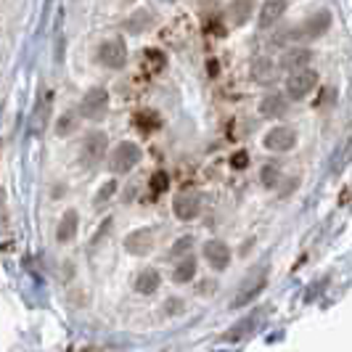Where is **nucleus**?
I'll use <instances>...</instances> for the list:
<instances>
[{
    "mask_svg": "<svg viewBox=\"0 0 352 352\" xmlns=\"http://www.w3.org/2000/svg\"><path fill=\"white\" fill-rule=\"evenodd\" d=\"M143 151L138 143L133 141H122L114 146V151L109 154V170L114 173V175H124V173H130L138 162H141Z\"/></svg>",
    "mask_w": 352,
    "mask_h": 352,
    "instance_id": "obj_1",
    "label": "nucleus"
},
{
    "mask_svg": "<svg viewBox=\"0 0 352 352\" xmlns=\"http://www.w3.org/2000/svg\"><path fill=\"white\" fill-rule=\"evenodd\" d=\"M96 58L98 64L106 67V69H122L127 64V48H124V40L122 37H109L98 45L96 51Z\"/></svg>",
    "mask_w": 352,
    "mask_h": 352,
    "instance_id": "obj_2",
    "label": "nucleus"
},
{
    "mask_svg": "<svg viewBox=\"0 0 352 352\" xmlns=\"http://www.w3.org/2000/svg\"><path fill=\"white\" fill-rule=\"evenodd\" d=\"M263 146L267 151H273V154L292 151V148L297 146V133H294V127H289V124H276V127H270V130L265 133Z\"/></svg>",
    "mask_w": 352,
    "mask_h": 352,
    "instance_id": "obj_3",
    "label": "nucleus"
},
{
    "mask_svg": "<svg viewBox=\"0 0 352 352\" xmlns=\"http://www.w3.org/2000/svg\"><path fill=\"white\" fill-rule=\"evenodd\" d=\"M316 85H318V72L310 69V67H305V69L292 72V74L286 77V96L294 98V101H300V98H305Z\"/></svg>",
    "mask_w": 352,
    "mask_h": 352,
    "instance_id": "obj_4",
    "label": "nucleus"
},
{
    "mask_svg": "<svg viewBox=\"0 0 352 352\" xmlns=\"http://www.w3.org/2000/svg\"><path fill=\"white\" fill-rule=\"evenodd\" d=\"M106 146H109V138H106V133L101 130H96V133H88L85 135V141L80 146V162L90 167V164H96V162H101L106 154Z\"/></svg>",
    "mask_w": 352,
    "mask_h": 352,
    "instance_id": "obj_5",
    "label": "nucleus"
},
{
    "mask_svg": "<svg viewBox=\"0 0 352 352\" xmlns=\"http://www.w3.org/2000/svg\"><path fill=\"white\" fill-rule=\"evenodd\" d=\"M109 109V90L106 88H90L85 96H82V104H80V111L85 120H101Z\"/></svg>",
    "mask_w": 352,
    "mask_h": 352,
    "instance_id": "obj_6",
    "label": "nucleus"
},
{
    "mask_svg": "<svg viewBox=\"0 0 352 352\" xmlns=\"http://www.w3.org/2000/svg\"><path fill=\"white\" fill-rule=\"evenodd\" d=\"M329 24H331V14H329V11H318V14H313L310 19H305L302 24H297V27L292 30V35H289V37L313 40V37L323 35V32L329 30Z\"/></svg>",
    "mask_w": 352,
    "mask_h": 352,
    "instance_id": "obj_7",
    "label": "nucleus"
},
{
    "mask_svg": "<svg viewBox=\"0 0 352 352\" xmlns=\"http://www.w3.org/2000/svg\"><path fill=\"white\" fill-rule=\"evenodd\" d=\"M154 241H157L154 230L138 228V230H133V233H127V239H124V249H127L130 254H135V257H143V254H148V252L154 249Z\"/></svg>",
    "mask_w": 352,
    "mask_h": 352,
    "instance_id": "obj_8",
    "label": "nucleus"
},
{
    "mask_svg": "<svg viewBox=\"0 0 352 352\" xmlns=\"http://www.w3.org/2000/svg\"><path fill=\"white\" fill-rule=\"evenodd\" d=\"M265 281H267V270H257L254 276H249L247 281L241 283V292L236 294V300H233V307H244L249 302L254 300L260 292H263Z\"/></svg>",
    "mask_w": 352,
    "mask_h": 352,
    "instance_id": "obj_9",
    "label": "nucleus"
},
{
    "mask_svg": "<svg viewBox=\"0 0 352 352\" xmlns=\"http://www.w3.org/2000/svg\"><path fill=\"white\" fill-rule=\"evenodd\" d=\"M204 260L210 265L212 270H226L230 265V249L226 241H217V239H212L204 244Z\"/></svg>",
    "mask_w": 352,
    "mask_h": 352,
    "instance_id": "obj_10",
    "label": "nucleus"
},
{
    "mask_svg": "<svg viewBox=\"0 0 352 352\" xmlns=\"http://www.w3.org/2000/svg\"><path fill=\"white\" fill-rule=\"evenodd\" d=\"M173 212H175L177 220H183V223H188V220H196V217H199V212H201L199 196H194V194H180L175 199V204H173Z\"/></svg>",
    "mask_w": 352,
    "mask_h": 352,
    "instance_id": "obj_11",
    "label": "nucleus"
},
{
    "mask_svg": "<svg viewBox=\"0 0 352 352\" xmlns=\"http://www.w3.org/2000/svg\"><path fill=\"white\" fill-rule=\"evenodd\" d=\"M77 228H80V214L74 210H67L64 217L58 220V226H56V241L58 244H69L72 239L77 236Z\"/></svg>",
    "mask_w": 352,
    "mask_h": 352,
    "instance_id": "obj_12",
    "label": "nucleus"
},
{
    "mask_svg": "<svg viewBox=\"0 0 352 352\" xmlns=\"http://www.w3.org/2000/svg\"><path fill=\"white\" fill-rule=\"evenodd\" d=\"M283 11H286V0H265L263 8H260V16H257L260 30H270L283 16Z\"/></svg>",
    "mask_w": 352,
    "mask_h": 352,
    "instance_id": "obj_13",
    "label": "nucleus"
},
{
    "mask_svg": "<svg viewBox=\"0 0 352 352\" xmlns=\"http://www.w3.org/2000/svg\"><path fill=\"white\" fill-rule=\"evenodd\" d=\"M151 27H154V14L148 8H141V11H135V14H130V16L124 19V30L130 35H143Z\"/></svg>",
    "mask_w": 352,
    "mask_h": 352,
    "instance_id": "obj_14",
    "label": "nucleus"
},
{
    "mask_svg": "<svg viewBox=\"0 0 352 352\" xmlns=\"http://www.w3.org/2000/svg\"><path fill=\"white\" fill-rule=\"evenodd\" d=\"M159 283H162V276H159L157 270H154V267H143L141 273L135 276V283H133V286H135L138 294H154L159 289Z\"/></svg>",
    "mask_w": 352,
    "mask_h": 352,
    "instance_id": "obj_15",
    "label": "nucleus"
},
{
    "mask_svg": "<svg viewBox=\"0 0 352 352\" xmlns=\"http://www.w3.org/2000/svg\"><path fill=\"white\" fill-rule=\"evenodd\" d=\"M254 6H257V0H230V21L236 24V27H241V24H247L249 16H252V11H254Z\"/></svg>",
    "mask_w": 352,
    "mask_h": 352,
    "instance_id": "obj_16",
    "label": "nucleus"
},
{
    "mask_svg": "<svg viewBox=\"0 0 352 352\" xmlns=\"http://www.w3.org/2000/svg\"><path fill=\"white\" fill-rule=\"evenodd\" d=\"M310 56H313V53L307 51V48H294V51H289L281 58V67L283 69H289V72L305 69V67L310 64Z\"/></svg>",
    "mask_w": 352,
    "mask_h": 352,
    "instance_id": "obj_17",
    "label": "nucleus"
},
{
    "mask_svg": "<svg viewBox=\"0 0 352 352\" xmlns=\"http://www.w3.org/2000/svg\"><path fill=\"white\" fill-rule=\"evenodd\" d=\"M143 72L151 77V74H159V72L167 67V56L157 48H148V51H143Z\"/></svg>",
    "mask_w": 352,
    "mask_h": 352,
    "instance_id": "obj_18",
    "label": "nucleus"
},
{
    "mask_svg": "<svg viewBox=\"0 0 352 352\" xmlns=\"http://www.w3.org/2000/svg\"><path fill=\"white\" fill-rule=\"evenodd\" d=\"M283 109H286V104H283V96H276V93L265 96L263 101H260V114H263V117H267V120H278V117L283 114Z\"/></svg>",
    "mask_w": 352,
    "mask_h": 352,
    "instance_id": "obj_19",
    "label": "nucleus"
},
{
    "mask_svg": "<svg viewBox=\"0 0 352 352\" xmlns=\"http://www.w3.org/2000/svg\"><path fill=\"white\" fill-rule=\"evenodd\" d=\"M196 278V260L194 257H183L177 260L175 270H173V281L175 283H191Z\"/></svg>",
    "mask_w": 352,
    "mask_h": 352,
    "instance_id": "obj_20",
    "label": "nucleus"
},
{
    "mask_svg": "<svg viewBox=\"0 0 352 352\" xmlns=\"http://www.w3.org/2000/svg\"><path fill=\"white\" fill-rule=\"evenodd\" d=\"M133 122H135V127H138V130H143V133H151V130H157V127H159V114H157V111L143 109V111H138V114L133 117Z\"/></svg>",
    "mask_w": 352,
    "mask_h": 352,
    "instance_id": "obj_21",
    "label": "nucleus"
},
{
    "mask_svg": "<svg viewBox=\"0 0 352 352\" xmlns=\"http://www.w3.org/2000/svg\"><path fill=\"white\" fill-rule=\"evenodd\" d=\"M260 180L265 183V188H276L281 183V170L278 164H265L263 173H260Z\"/></svg>",
    "mask_w": 352,
    "mask_h": 352,
    "instance_id": "obj_22",
    "label": "nucleus"
},
{
    "mask_svg": "<svg viewBox=\"0 0 352 352\" xmlns=\"http://www.w3.org/2000/svg\"><path fill=\"white\" fill-rule=\"evenodd\" d=\"M114 194H117V180H106L104 186L98 188V194H96V199H93V204H96V207H104Z\"/></svg>",
    "mask_w": 352,
    "mask_h": 352,
    "instance_id": "obj_23",
    "label": "nucleus"
},
{
    "mask_svg": "<svg viewBox=\"0 0 352 352\" xmlns=\"http://www.w3.org/2000/svg\"><path fill=\"white\" fill-rule=\"evenodd\" d=\"M167 188H170V175H167L164 170L154 173V175H151V191L159 196L162 191H167Z\"/></svg>",
    "mask_w": 352,
    "mask_h": 352,
    "instance_id": "obj_24",
    "label": "nucleus"
},
{
    "mask_svg": "<svg viewBox=\"0 0 352 352\" xmlns=\"http://www.w3.org/2000/svg\"><path fill=\"white\" fill-rule=\"evenodd\" d=\"M191 247H194V239H191V236H183V239H177L175 244H173L170 254H173V257H180V254H186Z\"/></svg>",
    "mask_w": 352,
    "mask_h": 352,
    "instance_id": "obj_25",
    "label": "nucleus"
},
{
    "mask_svg": "<svg viewBox=\"0 0 352 352\" xmlns=\"http://www.w3.org/2000/svg\"><path fill=\"white\" fill-rule=\"evenodd\" d=\"M74 127H77V120H74V114H64V117L58 120V127H56V133H58V135H69Z\"/></svg>",
    "mask_w": 352,
    "mask_h": 352,
    "instance_id": "obj_26",
    "label": "nucleus"
},
{
    "mask_svg": "<svg viewBox=\"0 0 352 352\" xmlns=\"http://www.w3.org/2000/svg\"><path fill=\"white\" fill-rule=\"evenodd\" d=\"M254 77H257V80H270V77H273V72H270V64H267V61H260V58H257V61H254Z\"/></svg>",
    "mask_w": 352,
    "mask_h": 352,
    "instance_id": "obj_27",
    "label": "nucleus"
},
{
    "mask_svg": "<svg viewBox=\"0 0 352 352\" xmlns=\"http://www.w3.org/2000/svg\"><path fill=\"white\" fill-rule=\"evenodd\" d=\"M230 164H233V170H244V167L249 164V154H247V151H236Z\"/></svg>",
    "mask_w": 352,
    "mask_h": 352,
    "instance_id": "obj_28",
    "label": "nucleus"
},
{
    "mask_svg": "<svg viewBox=\"0 0 352 352\" xmlns=\"http://www.w3.org/2000/svg\"><path fill=\"white\" fill-rule=\"evenodd\" d=\"M164 307H167V313H180L183 302H180V300H167V305H164Z\"/></svg>",
    "mask_w": 352,
    "mask_h": 352,
    "instance_id": "obj_29",
    "label": "nucleus"
},
{
    "mask_svg": "<svg viewBox=\"0 0 352 352\" xmlns=\"http://www.w3.org/2000/svg\"><path fill=\"white\" fill-rule=\"evenodd\" d=\"M80 352H114V350H104V347H85V350Z\"/></svg>",
    "mask_w": 352,
    "mask_h": 352,
    "instance_id": "obj_30",
    "label": "nucleus"
},
{
    "mask_svg": "<svg viewBox=\"0 0 352 352\" xmlns=\"http://www.w3.org/2000/svg\"><path fill=\"white\" fill-rule=\"evenodd\" d=\"M164 3H175V0H164Z\"/></svg>",
    "mask_w": 352,
    "mask_h": 352,
    "instance_id": "obj_31",
    "label": "nucleus"
},
{
    "mask_svg": "<svg viewBox=\"0 0 352 352\" xmlns=\"http://www.w3.org/2000/svg\"><path fill=\"white\" fill-rule=\"evenodd\" d=\"M127 3H133V0H127Z\"/></svg>",
    "mask_w": 352,
    "mask_h": 352,
    "instance_id": "obj_32",
    "label": "nucleus"
}]
</instances>
